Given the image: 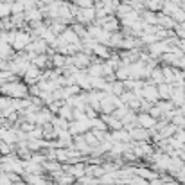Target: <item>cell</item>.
<instances>
[{
    "label": "cell",
    "mask_w": 185,
    "mask_h": 185,
    "mask_svg": "<svg viewBox=\"0 0 185 185\" xmlns=\"http://www.w3.org/2000/svg\"><path fill=\"white\" fill-rule=\"evenodd\" d=\"M0 153H2V155H9V153H11V149H9L7 144H0Z\"/></svg>",
    "instance_id": "1"
},
{
    "label": "cell",
    "mask_w": 185,
    "mask_h": 185,
    "mask_svg": "<svg viewBox=\"0 0 185 185\" xmlns=\"http://www.w3.org/2000/svg\"><path fill=\"white\" fill-rule=\"evenodd\" d=\"M0 185H11V178L9 176H0Z\"/></svg>",
    "instance_id": "2"
}]
</instances>
